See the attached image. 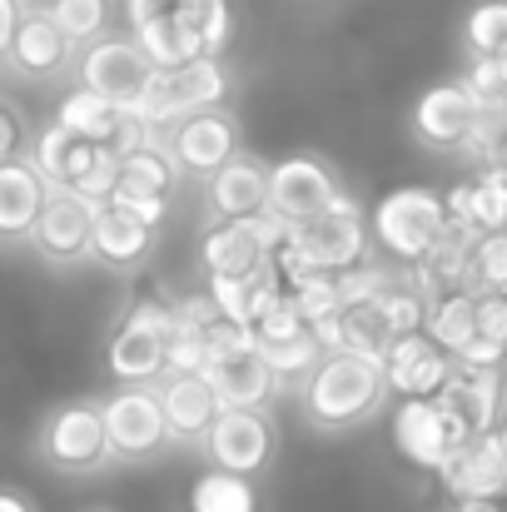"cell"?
Masks as SVG:
<instances>
[{
    "mask_svg": "<svg viewBox=\"0 0 507 512\" xmlns=\"http://www.w3.org/2000/svg\"><path fill=\"white\" fill-rule=\"evenodd\" d=\"M383 398H388L383 363L378 358H358V353H324V363L304 383V413L324 433L358 428L363 418L378 413Z\"/></svg>",
    "mask_w": 507,
    "mask_h": 512,
    "instance_id": "6da1fadb",
    "label": "cell"
},
{
    "mask_svg": "<svg viewBox=\"0 0 507 512\" xmlns=\"http://www.w3.org/2000/svg\"><path fill=\"white\" fill-rule=\"evenodd\" d=\"M413 135L428 150L478 155L483 165H493V150H498V140L483 130V105L473 100V90L463 80H443V85H433V90L418 95V105H413Z\"/></svg>",
    "mask_w": 507,
    "mask_h": 512,
    "instance_id": "7a4b0ae2",
    "label": "cell"
},
{
    "mask_svg": "<svg viewBox=\"0 0 507 512\" xmlns=\"http://www.w3.org/2000/svg\"><path fill=\"white\" fill-rule=\"evenodd\" d=\"M373 239L388 259H398L403 269L423 264V254L443 239L448 229V214H443V194L428 189V184H403L393 194H383L373 204Z\"/></svg>",
    "mask_w": 507,
    "mask_h": 512,
    "instance_id": "3957f363",
    "label": "cell"
},
{
    "mask_svg": "<svg viewBox=\"0 0 507 512\" xmlns=\"http://www.w3.org/2000/svg\"><path fill=\"white\" fill-rule=\"evenodd\" d=\"M289 229L274 219V214H254V219H229V224H214L204 234V269L209 279H254L259 269L274 264V254L284 249Z\"/></svg>",
    "mask_w": 507,
    "mask_h": 512,
    "instance_id": "277c9868",
    "label": "cell"
},
{
    "mask_svg": "<svg viewBox=\"0 0 507 512\" xmlns=\"http://www.w3.org/2000/svg\"><path fill=\"white\" fill-rule=\"evenodd\" d=\"M160 70L145 60V50L135 45V35H100L85 55H80V90L100 95L105 105H115L120 115L135 110V100L150 90Z\"/></svg>",
    "mask_w": 507,
    "mask_h": 512,
    "instance_id": "5b68a950",
    "label": "cell"
},
{
    "mask_svg": "<svg viewBox=\"0 0 507 512\" xmlns=\"http://www.w3.org/2000/svg\"><path fill=\"white\" fill-rule=\"evenodd\" d=\"M40 458L55 473H95L110 463L105 453V418H100V398H75L60 403L45 428H40Z\"/></svg>",
    "mask_w": 507,
    "mask_h": 512,
    "instance_id": "8992f818",
    "label": "cell"
},
{
    "mask_svg": "<svg viewBox=\"0 0 507 512\" xmlns=\"http://www.w3.org/2000/svg\"><path fill=\"white\" fill-rule=\"evenodd\" d=\"M289 244H294L319 274H343V269H353V264L368 259V224H363V209H358L348 194H338L319 219L289 229Z\"/></svg>",
    "mask_w": 507,
    "mask_h": 512,
    "instance_id": "52a82bcc",
    "label": "cell"
},
{
    "mask_svg": "<svg viewBox=\"0 0 507 512\" xmlns=\"http://www.w3.org/2000/svg\"><path fill=\"white\" fill-rule=\"evenodd\" d=\"M100 418H105V453L115 463L155 458L169 443L155 388H120V393L100 398Z\"/></svg>",
    "mask_w": 507,
    "mask_h": 512,
    "instance_id": "ba28073f",
    "label": "cell"
},
{
    "mask_svg": "<svg viewBox=\"0 0 507 512\" xmlns=\"http://www.w3.org/2000/svg\"><path fill=\"white\" fill-rule=\"evenodd\" d=\"M338 194V174L314 160V155H289L269 170V199H264V214H274L284 229H299L309 219H319Z\"/></svg>",
    "mask_w": 507,
    "mask_h": 512,
    "instance_id": "9c48e42d",
    "label": "cell"
},
{
    "mask_svg": "<svg viewBox=\"0 0 507 512\" xmlns=\"http://www.w3.org/2000/svg\"><path fill=\"white\" fill-rule=\"evenodd\" d=\"M468 438H473V433H468L438 398H408V403H398V413H393V448H398L413 468L438 473L443 458H448L453 448H463Z\"/></svg>",
    "mask_w": 507,
    "mask_h": 512,
    "instance_id": "30bf717a",
    "label": "cell"
},
{
    "mask_svg": "<svg viewBox=\"0 0 507 512\" xmlns=\"http://www.w3.org/2000/svg\"><path fill=\"white\" fill-rule=\"evenodd\" d=\"M269 448H274V423L264 408L254 413H239V408H224L209 433H204V453L219 473H234V478H254L264 463H269Z\"/></svg>",
    "mask_w": 507,
    "mask_h": 512,
    "instance_id": "8fae6325",
    "label": "cell"
},
{
    "mask_svg": "<svg viewBox=\"0 0 507 512\" xmlns=\"http://www.w3.org/2000/svg\"><path fill=\"white\" fill-rule=\"evenodd\" d=\"M438 483L448 488L453 503H503L507 498V458L493 433L468 438L463 448H453L438 468Z\"/></svg>",
    "mask_w": 507,
    "mask_h": 512,
    "instance_id": "7c38bea8",
    "label": "cell"
},
{
    "mask_svg": "<svg viewBox=\"0 0 507 512\" xmlns=\"http://www.w3.org/2000/svg\"><path fill=\"white\" fill-rule=\"evenodd\" d=\"M438 403H443L473 438L498 433V423L507 418L503 413L507 408V368H463V363H453V378L443 383Z\"/></svg>",
    "mask_w": 507,
    "mask_h": 512,
    "instance_id": "4fadbf2b",
    "label": "cell"
},
{
    "mask_svg": "<svg viewBox=\"0 0 507 512\" xmlns=\"http://www.w3.org/2000/svg\"><path fill=\"white\" fill-rule=\"evenodd\" d=\"M95 209L100 204H85L75 194H60L50 189L45 194V209L30 229V249L50 264H75V259H90V224H95Z\"/></svg>",
    "mask_w": 507,
    "mask_h": 512,
    "instance_id": "5bb4252c",
    "label": "cell"
},
{
    "mask_svg": "<svg viewBox=\"0 0 507 512\" xmlns=\"http://www.w3.org/2000/svg\"><path fill=\"white\" fill-rule=\"evenodd\" d=\"M448 378H453V358L443 348H433L423 334H408L383 353V383L403 403L408 398H438Z\"/></svg>",
    "mask_w": 507,
    "mask_h": 512,
    "instance_id": "9a60e30c",
    "label": "cell"
},
{
    "mask_svg": "<svg viewBox=\"0 0 507 512\" xmlns=\"http://www.w3.org/2000/svg\"><path fill=\"white\" fill-rule=\"evenodd\" d=\"M199 378L209 383L219 413H224V408L254 413V408H264L269 393H274V373H269V363L259 358V343H254V348H239V353H224V358H209Z\"/></svg>",
    "mask_w": 507,
    "mask_h": 512,
    "instance_id": "2e32d148",
    "label": "cell"
},
{
    "mask_svg": "<svg viewBox=\"0 0 507 512\" xmlns=\"http://www.w3.org/2000/svg\"><path fill=\"white\" fill-rule=\"evenodd\" d=\"M239 150V135H234V120L219 115V110H204V115H184L179 125H169V160L179 170L194 174H214L229 155Z\"/></svg>",
    "mask_w": 507,
    "mask_h": 512,
    "instance_id": "e0dca14e",
    "label": "cell"
},
{
    "mask_svg": "<svg viewBox=\"0 0 507 512\" xmlns=\"http://www.w3.org/2000/svg\"><path fill=\"white\" fill-rule=\"evenodd\" d=\"M264 199H269V165L244 155V150H234L219 170L209 174V209L219 214V224L264 214Z\"/></svg>",
    "mask_w": 507,
    "mask_h": 512,
    "instance_id": "ac0fdd59",
    "label": "cell"
},
{
    "mask_svg": "<svg viewBox=\"0 0 507 512\" xmlns=\"http://www.w3.org/2000/svg\"><path fill=\"white\" fill-rule=\"evenodd\" d=\"M160 398V413H165V433L174 443H204L209 423L219 418V403L209 393V383L199 373H174V378H160L155 388Z\"/></svg>",
    "mask_w": 507,
    "mask_h": 512,
    "instance_id": "d6986e66",
    "label": "cell"
},
{
    "mask_svg": "<svg viewBox=\"0 0 507 512\" xmlns=\"http://www.w3.org/2000/svg\"><path fill=\"white\" fill-rule=\"evenodd\" d=\"M5 55H10V65H15L20 75H30V80H50L55 70H65L70 45H65V35L50 25V15H45V10H25Z\"/></svg>",
    "mask_w": 507,
    "mask_h": 512,
    "instance_id": "ffe728a7",
    "label": "cell"
},
{
    "mask_svg": "<svg viewBox=\"0 0 507 512\" xmlns=\"http://www.w3.org/2000/svg\"><path fill=\"white\" fill-rule=\"evenodd\" d=\"M45 194L50 189L30 160L0 165V239H30V229L45 209Z\"/></svg>",
    "mask_w": 507,
    "mask_h": 512,
    "instance_id": "44dd1931",
    "label": "cell"
},
{
    "mask_svg": "<svg viewBox=\"0 0 507 512\" xmlns=\"http://www.w3.org/2000/svg\"><path fill=\"white\" fill-rule=\"evenodd\" d=\"M95 155H100V145H85V140H75L70 130H60V125H50L45 135H40V145H35V174L45 179V189H60V194H75L80 189V179L90 174L95 165Z\"/></svg>",
    "mask_w": 507,
    "mask_h": 512,
    "instance_id": "7402d4cb",
    "label": "cell"
},
{
    "mask_svg": "<svg viewBox=\"0 0 507 512\" xmlns=\"http://www.w3.org/2000/svg\"><path fill=\"white\" fill-rule=\"evenodd\" d=\"M150 239H155V234H150L145 224H135L125 209L100 204V209H95V224H90V259H100L105 269H130V264L145 259Z\"/></svg>",
    "mask_w": 507,
    "mask_h": 512,
    "instance_id": "603a6c76",
    "label": "cell"
},
{
    "mask_svg": "<svg viewBox=\"0 0 507 512\" xmlns=\"http://www.w3.org/2000/svg\"><path fill=\"white\" fill-rule=\"evenodd\" d=\"M105 368L125 383V388H145L165 378V339L150 329H130L120 324V334L105 348Z\"/></svg>",
    "mask_w": 507,
    "mask_h": 512,
    "instance_id": "cb8c5ba5",
    "label": "cell"
},
{
    "mask_svg": "<svg viewBox=\"0 0 507 512\" xmlns=\"http://www.w3.org/2000/svg\"><path fill=\"white\" fill-rule=\"evenodd\" d=\"M463 368H507V299L503 294H478L473 314V339L453 358Z\"/></svg>",
    "mask_w": 507,
    "mask_h": 512,
    "instance_id": "d4e9b609",
    "label": "cell"
},
{
    "mask_svg": "<svg viewBox=\"0 0 507 512\" xmlns=\"http://www.w3.org/2000/svg\"><path fill=\"white\" fill-rule=\"evenodd\" d=\"M473 314H478V294H443L428 304V319H423V339L433 348H443L448 358H458L468 339H473Z\"/></svg>",
    "mask_w": 507,
    "mask_h": 512,
    "instance_id": "484cf974",
    "label": "cell"
},
{
    "mask_svg": "<svg viewBox=\"0 0 507 512\" xmlns=\"http://www.w3.org/2000/svg\"><path fill=\"white\" fill-rule=\"evenodd\" d=\"M55 125L70 130V135L85 140V145H110V135H115V125H120V110L105 105V100L90 95V90H70V95L60 100Z\"/></svg>",
    "mask_w": 507,
    "mask_h": 512,
    "instance_id": "4316f807",
    "label": "cell"
},
{
    "mask_svg": "<svg viewBox=\"0 0 507 512\" xmlns=\"http://www.w3.org/2000/svg\"><path fill=\"white\" fill-rule=\"evenodd\" d=\"M174 20L194 40L199 60H219V50L229 45V0H179Z\"/></svg>",
    "mask_w": 507,
    "mask_h": 512,
    "instance_id": "83f0119b",
    "label": "cell"
},
{
    "mask_svg": "<svg viewBox=\"0 0 507 512\" xmlns=\"http://www.w3.org/2000/svg\"><path fill=\"white\" fill-rule=\"evenodd\" d=\"M174 160H169V150H160L155 140L145 145V150H135V155H125L120 160V184H115V194H150V199H169V189H174Z\"/></svg>",
    "mask_w": 507,
    "mask_h": 512,
    "instance_id": "f1b7e54d",
    "label": "cell"
},
{
    "mask_svg": "<svg viewBox=\"0 0 507 512\" xmlns=\"http://www.w3.org/2000/svg\"><path fill=\"white\" fill-rule=\"evenodd\" d=\"M189 512H259V493H254L249 478L209 468L189 488Z\"/></svg>",
    "mask_w": 507,
    "mask_h": 512,
    "instance_id": "f546056e",
    "label": "cell"
},
{
    "mask_svg": "<svg viewBox=\"0 0 507 512\" xmlns=\"http://www.w3.org/2000/svg\"><path fill=\"white\" fill-rule=\"evenodd\" d=\"M40 10L50 15V25L65 35L70 50L75 45H95L105 35V25H110V0H50Z\"/></svg>",
    "mask_w": 507,
    "mask_h": 512,
    "instance_id": "4dcf8cb0",
    "label": "cell"
},
{
    "mask_svg": "<svg viewBox=\"0 0 507 512\" xmlns=\"http://www.w3.org/2000/svg\"><path fill=\"white\" fill-rule=\"evenodd\" d=\"M463 40H468L473 60H488V55H507V0H478V5L468 10Z\"/></svg>",
    "mask_w": 507,
    "mask_h": 512,
    "instance_id": "1f68e13d",
    "label": "cell"
},
{
    "mask_svg": "<svg viewBox=\"0 0 507 512\" xmlns=\"http://www.w3.org/2000/svg\"><path fill=\"white\" fill-rule=\"evenodd\" d=\"M259 358L269 363V373H274V378H309V373L324 363V348H319L314 329H309V334H299V339H289V343L259 348Z\"/></svg>",
    "mask_w": 507,
    "mask_h": 512,
    "instance_id": "d6a6232c",
    "label": "cell"
},
{
    "mask_svg": "<svg viewBox=\"0 0 507 512\" xmlns=\"http://www.w3.org/2000/svg\"><path fill=\"white\" fill-rule=\"evenodd\" d=\"M289 304H294V314L304 319V329H319L324 319H334V314H338V289H334V274H314L309 284H299V289H289Z\"/></svg>",
    "mask_w": 507,
    "mask_h": 512,
    "instance_id": "836d02e7",
    "label": "cell"
},
{
    "mask_svg": "<svg viewBox=\"0 0 507 512\" xmlns=\"http://www.w3.org/2000/svg\"><path fill=\"white\" fill-rule=\"evenodd\" d=\"M249 334H254L259 348H274V343H289V339H299V334H309V329H304V319L294 314V304H289V294H284V299H279V304H274Z\"/></svg>",
    "mask_w": 507,
    "mask_h": 512,
    "instance_id": "e575fe53",
    "label": "cell"
},
{
    "mask_svg": "<svg viewBox=\"0 0 507 512\" xmlns=\"http://www.w3.org/2000/svg\"><path fill=\"white\" fill-rule=\"evenodd\" d=\"M125 324H130V329H150V334L169 339V329H174V304H169V299H135L130 314H125Z\"/></svg>",
    "mask_w": 507,
    "mask_h": 512,
    "instance_id": "d590c367",
    "label": "cell"
},
{
    "mask_svg": "<svg viewBox=\"0 0 507 512\" xmlns=\"http://www.w3.org/2000/svg\"><path fill=\"white\" fill-rule=\"evenodd\" d=\"M179 10V0H125V15H130V30L150 25V20H165Z\"/></svg>",
    "mask_w": 507,
    "mask_h": 512,
    "instance_id": "8d00e7d4",
    "label": "cell"
},
{
    "mask_svg": "<svg viewBox=\"0 0 507 512\" xmlns=\"http://www.w3.org/2000/svg\"><path fill=\"white\" fill-rule=\"evenodd\" d=\"M15 145H20V125H15V115L0 105V165L15 160Z\"/></svg>",
    "mask_w": 507,
    "mask_h": 512,
    "instance_id": "74e56055",
    "label": "cell"
},
{
    "mask_svg": "<svg viewBox=\"0 0 507 512\" xmlns=\"http://www.w3.org/2000/svg\"><path fill=\"white\" fill-rule=\"evenodd\" d=\"M20 0H0V55L10 50V40H15V25H20Z\"/></svg>",
    "mask_w": 507,
    "mask_h": 512,
    "instance_id": "f35d334b",
    "label": "cell"
},
{
    "mask_svg": "<svg viewBox=\"0 0 507 512\" xmlns=\"http://www.w3.org/2000/svg\"><path fill=\"white\" fill-rule=\"evenodd\" d=\"M0 512H30V503L20 493H0Z\"/></svg>",
    "mask_w": 507,
    "mask_h": 512,
    "instance_id": "ab89813d",
    "label": "cell"
},
{
    "mask_svg": "<svg viewBox=\"0 0 507 512\" xmlns=\"http://www.w3.org/2000/svg\"><path fill=\"white\" fill-rule=\"evenodd\" d=\"M448 512H498V503H453Z\"/></svg>",
    "mask_w": 507,
    "mask_h": 512,
    "instance_id": "60d3db41",
    "label": "cell"
},
{
    "mask_svg": "<svg viewBox=\"0 0 507 512\" xmlns=\"http://www.w3.org/2000/svg\"><path fill=\"white\" fill-rule=\"evenodd\" d=\"M493 165H503V170H507V135L498 140V150H493Z\"/></svg>",
    "mask_w": 507,
    "mask_h": 512,
    "instance_id": "b9f144b4",
    "label": "cell"
},
{
    "mask_svg": "<svg viewBox=\"0 0 507 512\" xmlns=\"http://www.w3.org/2000/svg\"><path fill=\"white\" fill-rule=\"evenodd\" d=\"M493 438H498V448H503V458H507V418L498 423V433H493Z\"/></svg>",
    "mask_w": 507,
    "mask_h": 512,
    "instance_id": "7bdbcfd3",
    "label": "cell"
},
{
    "mask_svg": "<svg viewBox=\"0 0 507 512\" xmlns=\"http://www.w3.org/2000/svg\"><path fill=\"white\" fill-rule=\"evenodd\" d=\"M498 512H507V498H503V503H498Z\"/></svg>",
    "mask_w": 507,
    "mask_h": 512,
    "instance_id": "ee69618b",
    "label": "cell"
}]
</instances>
